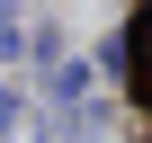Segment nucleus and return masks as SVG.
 Here are the masks:
<instances>
[{
  "instance_id": "obj_1",
  "label": "nucleus",
  "mask_w": 152,
  "mask_h": 143,
  "mask_svg": "<svg viewBox=\"0 0 152 143\" xmlns=\"http://www.w3.org/2000/svg\"><path fill=\"white\" fill-rule=\"evenodd\" d=\"M134 45H143V72H152V27H143V36H134Z\"/></svg>"
},
{
  "instance_id": "obj_2",
  "label": "nucleus",
  "mask_w": 152,
  "mask_h": 143,
  "mask_svg": "<svg viewBox=\"0 0 152 143\" xmlns=\"http://www.w3.org/2000/svg\"><path fill=\"white\" fill-rule=\"evenodd\" d=\"M0 134H9V98H0Z\"/></svg>"
}]
</instances>
